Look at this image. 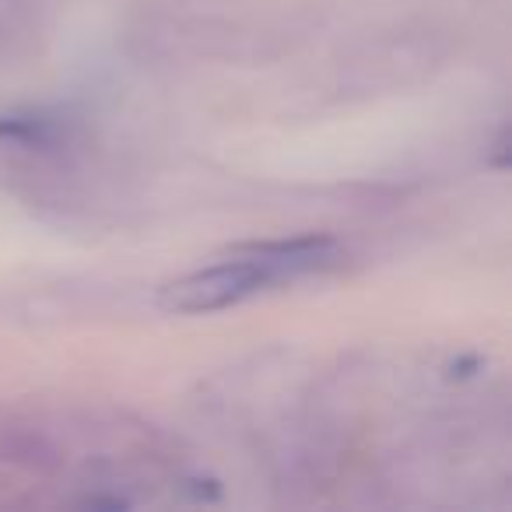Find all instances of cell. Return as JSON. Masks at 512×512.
Segmentation results:
<instances>
[{
  "label": "cell",
  "mask_w": 512,
  "mask_h": 512,
  "mask_svg": "<svg viewBox=\"0 0 512 512\" xmlns=\"http://www.w3.org/2000/svg\"><path fill=\"white\" fill-rule=\"evenodd\" d=\"M0 137H15L25 144H46L53 127L46 116H0Z\"/></svg>",
  "instance_id": "2"
},
{
  "label": "cell",
  "mask_w": 512,
  "mask_h": 512,
  "mask_svg": "<svg viewBox=\"0 0 512 512\" xmlns=\"http://www.w3.org/2000/svg\"><path fill=\"white\" fill-rule=\"evenodd\" d=\"M337 260V242L327 235H299V239L260 242V246L235 249L228 260L204 267L197 274L172 281L158 292V306L165 313H214L228 309L249 295L264 292L281 281H295L302 274L323 271Z\"/></svg>",
  "instance_id": "1"
}]
</instances>
